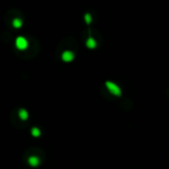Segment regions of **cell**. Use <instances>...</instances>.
Instances as JSON below:
<instances>
[{
	"instance_id": "obj_1",
	"label": "cell",
	"mask_w": 169,
	"mask_h": 169,
	"mask_svg": "<svg viewBox=\"0 0 169 169\" xmlns=\"http://www.w3.org/2000/svg\"><path fill=\"white\" fill-rule=\"evenodd\" d=\"M105 86H107V88L112 95L116 96H121V90L116 84L112 83L111 81H108L107 83H105Z\"/></svg>"
},
{
	"instance_id": "obj_2",
	"label": "cell",
	"mask_w": 169,
	"mask_h": 169,
	"mask_svg": "<svg viewBox=\"0 0 169 169\" xmlns=\"http://www.w3.org/2000/svg\"><path fill=\"white\" fill-rule=\"evenodd\" d=\"M15 46L16 48L20 51H24L28 48V41L23 36H18L15 40Z\"/></svg>"
},
{
	"instance_id": "obj_3",
	"label": "cell",
	"mask_w": 169,
	"mask_h": 169,
	"mask_svg": "<svg viewBox=\"0 0 169 169\" xmlns=\"http://www.w3.org/2000/svg\"><path fill=\"white\" fill-rule=\"evenodd\" d=\"M40 162H41V160H40L39 157H38V156H36V155L29 156V158H28V164L30 166H32V167H37V166L40 165Z\"/></svg>"
},
{
	"instance_id": "obj_4",
	"label": "cell",
	"mask_w": 169,
	"mask_h": 169,
	"mask_svg": "<svg viewBox=\"0 0 169 169\" xmlns=\"http://www.w3.org/2000/svg\"><path fill=\"white\" fill-rule=\"evenodd\" d=\"M75 58V54L72 51H65L62 54V60L64 62H72Z\"/></svg>"
},
{
	"instance_id": "obj_5",
	"label": "cell",
	"mask_w": 169,
	"mask_h": 169,
	"mask_svg": "<svg viewBox=\"0 0 169 169\" xmlns=\"http://www.w3.org/2000/svg\"><path fill=\"white\" fill-rule=\"evenodd\" d=\"M18 117L20 118L21 120H27L29 118V112L27 109L25 108H20L18 111Z\"/></svg>"
},
{
	"instance_id": "obj_6",
	"label": "cell",
	"mask_w": 169,
	"mask_h": 169,
	"mask_svg": "<svg viewBox=\"0 0 169 169\" xmlns=\"http://www.w3.org/2000/svg\"><path fill=\"white\" fill-rule=\"evenodd\" d=\"M86 45H87V47H88V49H95V48L96 47V40L94 39V38L90 37V38H88V39L87 40Z\"/></svg>"
},
{
	"instance_id": "obj_7",
	"label": "cell",
	"mask_w": 169,
	"mask_h": 169,
	"mask_svg": "<svg viewBox=\"0 0 169 169\" xmlns=\"http://www.w3.org/2000/svg\"><path fill=\"white\" fill-rule=\"evenodd\" d=\"M31 134L32 136L34 137H40L41 136V130L39 128H36V126H34V128H31Z\"/></svg>"
},
{
	"instance_id": "obj_8",
	"label": "cell",
	"mask_w": 169,
	"mask_h": 169,
	"mask_svg": "<svg viewBox=\"0 0 169 169\" xmlns=\"http://www.w3.org/2000/svg\"><path fill=\"white\" fill-rule=\"evenodd\" d=\"M12 25H13L14 28L18 29V28L22 27L23 22H22V20H21L20 18H15V19H13V21H12Z\"/></svg>"
},
{
	"instance_id": "obj_9",
	"label": "cell",
	"mask_w": 169,
	"mask_h": 169,
	"mask_svg": "<svg viewBox=\"0 0 169 169\" xmlns=\"http://www.w3.org/2000/svg\"><path fill=\"white\" fill-rule=\"evenodd\" d=\"M84 20H86L87 24H90L92 22V16H91V14L87 13L86 15H84Z\"/></svg>"
}]
</instances>
